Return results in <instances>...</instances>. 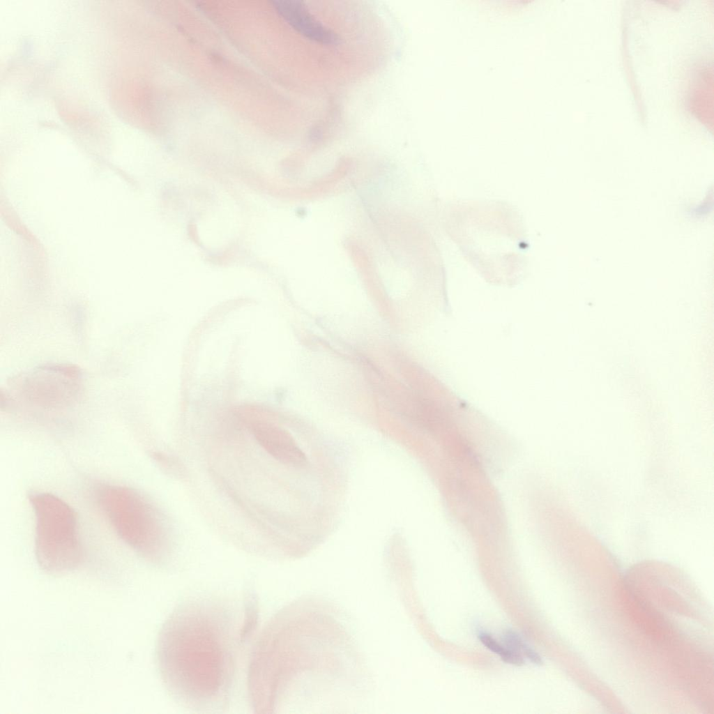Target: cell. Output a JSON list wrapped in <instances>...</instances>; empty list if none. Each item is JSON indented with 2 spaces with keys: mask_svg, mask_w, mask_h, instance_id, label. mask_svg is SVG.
I'll return each mask as SVG.
<instances>
[{
  "mask_svg": "<svg viewBox=\"0 0 714 714\" xmlns=\"http://www.w3.org/2000/svg\"><path fill=\"white\" fill-rule=\"evenodd\" d=\"M257 621V598L249 588L182 599L155 644L159 675L170 697L197 713L229 709Z\"/></svg>",
  "mask_w": 714,
  "mask_h": 714,
  "instance_id": "cell-1",
  "label": "cell"
},
{
  "mask_svg": "<svg viewBox=\"0 0 714 714\" xmlns=\"http://www.w3.org/2000/svg\"><path fill=\"white\" fill-rule=\"evenodd\" d=\"M245 419L257 443L274 459L294 467L307 465L305 454L288 432L257 415Z\"/></svg>",
  "mask_w": 714,
  "mask_h": 714,
  "instance_id": "cell-5",
  "label": "cell"
},
{
  "mask_svg": "<svg viewBox=\"0 0 714 714\" xmlns=\"http://www.w3.org/2000/svg\"><path fill=\"white\" fill-rule=\"evenodd\" d=\"M523 654L533 664L540 665L542 660L540 655L528 644L522 649Z\"/></svg>",
  "mask_w": 714,
  "mask_h": 714,
  "instance_id": "cell-9",
  "label": "cell"
},
{
  "mask_svg": "<svg viewBox=\"0 0 714 714\" xmlns=\"http://www.w3.org/2000/svg\"><path fill=\"white\" fill-rule=\"evenodd\" d=\"M282 8L293 26L309 39L323 44L338 42L337 36L313 17L301 2H289Z\"/></svg>",
  "mask_w": 714,
  "mask_h": 714,
  "instance_id": "cell-6",
  "label": "cell"
},
{
  "mask_svg": "<svg viewBox=\"0 0 714 714\" xmlns=\"http://www.w3.org/2000/svg\"><path fill=\"white\" fill-rule=\"evenodd\" d=\"M503 645L512 651L520 653L526 643L522 637L512 630H506L502 635Z\"/></svg>",
  "mask_w": 714,
  "mask_h": 714,
  "instance_id": "cell-8",
  "label": "cell"
},
{
  "mask_svg": "<svg viewBox=\"0 0 714 714\" xmlns=\"http://www.w3.org/2000/svg\"><path fill=\"white\" fill-rule=\"evenodd\" d=\"M35 517V554L41 570L55 575L77 569L84 552L77 515L60 497L47 492L29 494Z\"/></svg>",
  "mask_w": 714,
  "mask_h": 714,
  "instance_id": "cell-3",
  "label": "cell"
},
{
  "mask_svg": "<svg viewBox=\"0 0 714 714\" xmlns=\"http://www.w3.org/2000/svg\"><path fill=\"white\" fill-rule=\"evenodd\" d=\"M97 506L118 537L146 561L155 565L167 556L165 531L160 515L138 491L102 484L95 491Z\"/></svg>",
  "mask_w": 714,
  "mask_h": 714,
  "instance_id": "cell-2",
  "label": "cell"
},
{
  "mask_svg": "<svg viewBox=\"0 0 714 714\" xmlns=\"http://www.w3.org/2000/svg\"><path fill=\"white\" fill-rule=\"evenodd\" d=\"M478 637L480 642L487 648L499 655L503 662H505L507 658H508V656L514 651L499 643L487 632H480L478 634Z\"/></svg>",
  "mask_w": 714,
  "mask_h": 714,
  "instance_id": "cell-7",
  "label": "cell"
},
{
  "mask_svg": "<svg viewBox=\"0 0 714 714\" xmlns=\"http://www.w3.org/2000/svg\"><path fill=\"white\" fill-rule=\"evenodd\" d=\"M13 387L15 397L24 404L42 409L68 405L81 390V375L71 366L40 367L18 378Z\"/></svg>",
  "mask_w": 714,
  "mask_h": 714,
  "instance_id": "cell-4",
  "label": "cell"
}]
</instances>
